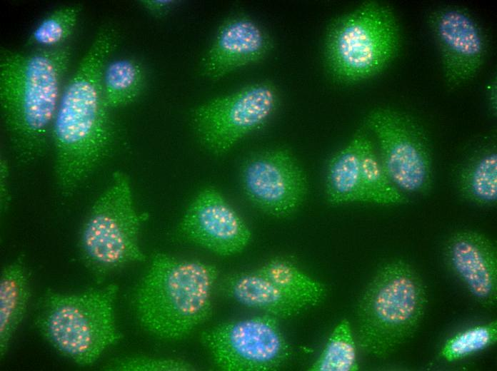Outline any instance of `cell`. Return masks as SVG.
Listing matches in <instances>:
<instances>
[{
    "label": "cell",
    "mask_w": 497,
    "mask_h": 371,
    "mask_svg": "<svg viewBox=\"0 0 497 371\" xmlns=\"http://www.w3.org/2000/svg\"><path fill=\"white\" fill-rule=\"evenodd\" d=\"M401 41L392 9L376 1L364 2L329 26L324 46L327 69L340 83L366 80L396 58Z\"/></svg>",
    "instance_id": "8992f818"
},
{
    "label": "cell",
    "mask_w": 497,
    "mask_h": 371,
    "mask_svg": "<svg viewBox=\"0 0 497 371\" xmlns=\"http://www.w3.org/2000/svg\"><path fill=\"white\" fill-rule=\"evenodd\" d=\"M383 168L392 184L406 195H425L433 186L430 143L421 125L410 114L388 107L367 115Z\"/></svg>",
    "instance_id": "ba28073f"
},
{
    "label": "cell",
    "mask_w": 497,
    "mask_h": 371,
    "mask_svg": "<svg viewBox=\"0 0 497 371\" xmlns=\"http://www.w3.org/2000/svg\"><path fill=\"white\" fill-rule=\"evenodd\" d=\"M146 71L136 59L124 58L107 62L102 74V91L109 108L128 105L141 93Z\"/></svg>",
    "instance_id": "ffe728a7"
},
{
    "label": "cell",
    "mask_w": 497,
    "mask_h": 371,
    "mask_svg": "<svg viewBox=\"0 0 497 371\" xmlns=\"http://www.w3.org/2000/svg\"><path fill=\"white\" fill-rule=\"evenodd\" d=\"M139 2L144 9L156 17L166 15L176 3L171 0H143Z\"/></svg>",
    "instance_id": "4316f807"
},
{
    "label": "cell",
    "mask_w": 497,
    "mask_h": 371,
    "mask_svg": "<svg viewBox=\"0 0 497 371\" xmlns=\"http://www.w3.org/2000/svg\"><path fill=\"white\" fill-rule=\"evenodd\" d=\"M486 99L490 113L496 117L497 111V78L496 74L491 76L487 83Z\"/></svg>",
    "instance_id": "83f0119b"
},
{
    "label": "cell",
    "mask_w": 497,
    "mask_h": 371,
    "mask_svg": "<svg viewBox=\"0 0 497 371\" xmlns=\"http://www.w3.org/2000/svg\"><path fill=\"white\" fill-rule=\"evenodd\" d=\"M497 340V322L493 320L468 327L449 337L440 350V356L452 362L469 357L494 345Z\"/></svg>",
    "instance_id": "d4e9b609"
},
{
    "label": "cell",
    "mask_w": 497,
    "mask_h": 371,
    "mask_svg": "<svg viewBox=\"0 0 497 371\" xmlns=\"http://www.w3.org/2000/svg\"><path fill=\"white\" fill-rule=\"evenodd\" d=\"M81 10L79 5H71L53 11L33 30L27 44L41 49L61 46L72 34Z\"/></svg>",
    "instance_id": "cb8c5ba5"
},
{
    "label": "cell",
    "mask_w": 497,
    "mask_h": 371,
    "mask_svg": "<svg viewBox=\"0 0 497 371\" xmlns=\"http://www.w3.org/2000/svg\"><path fill=\"white\" fill-rule=\"evenodd\" d=\"M455 182L460 195L480 206L497 202V146L496 138L480 145L457 169Z\"/></svg>",
    "instance_id": "e0dca14e"
},
{
    "label": "cell",
    "mask_w": 497,
    "mask_h": 371,
    "mask_svg": "<svg viewBox=\"0 0 497 371\" xmlns=\"http://www.w3.org/2000/svg\"><path fill=\"white\" fill-rule=\"evenodd\" d=\"M70 58L67 46L1 53V117L14 152L22 161L34 159L44 151Z\"/></svg>",
    "instance_id": "7a4b0ae2"
},
{
    "label": "cell",
    "mask_w": 497,
    "mask_h": 371,
    "mask_svg": "<svg viewBox=\"0 0 497 371\" xmlns=\"http://www.w3.org/2000/svg\"><path fill=\"white\" fill-rule=\"evenodd\" d=\"M117 43L116 30L101 26L63 88L51 136L58 185L66 195L75 190L110 149L113 128L102 91V74Z\"/></svg>",
    "instance_id": "6da1fadb"
},
{
    "label": "cell",
    "mask_w": 497,
    "mask_h": 371,
    "mask_svg": "<svg viewBox=\"0 0 497 371\" xmlns=\"http://www.w3.org/2000/svg\"><path fill=\"white\" fill-rule=\"evenodd\" d=\"M224 293L241 305L276 318H288L307 308L284 293L257 270L235 273L224 282Z\"/></svg>",
    "instance_id": "2e32d148"
},
{
    "label": "cell",
    "mask_w": 497,
    "mask_h": 371,
    "mask_svg": "<svg viewBox=\"0 0 497 371\" xmlns=\"http://www.w3.org/2000/svg\"><path fill=\"white\" fill-rule=\"evenodd\" d=\"M326 192L332 204L373 203L361 176L356 136L330 159L326 171Z\"/></svg>",
    "instance_id": "ac0fdd59"
},
{
    "label": "cell",
    "mask_w": 497,
    "mask_h": 371,
    "mask_svg": "<svg viewBox=\"0 0 497 371\" xmlns=\"http://www.w3.org/2000/svg\"><path fill=\"white\" fill-rule=\"evenodd\" d=\"M446 265L468 293L482 307L497 303V250L483 233L460 230L453 233L443 248Z\"/></svg>",
    "instance_id": "9a60e30c"
},
{
    "label": "cell",
    "mask_w": 497,
    "mask_h": 371,
    "mask_svg": "<svg viewBox=\"0 0 497 371\" xmlns=\"http://www.w3.org/2000/svg\"><path fill=\"white\" fill-rule=\"evenodd\" d=\"M311 371H357L356 343L350 322L343 319L333 328Z\"/></svg>",
    "instance_id": "603a6c76"
},
{
    "label": "cell",
    "mask_w": 497,
    "mask_h": 371,
    "mask_svg": "<svg viewBox=\"0 0 497 371\" xmlns=\"http://www.w3.org/2000/svg\"><path fill=\"white\" fill-rule=\"evenodd\" d=\"M426 303L424 283L410 263L395 260L385 264L357 304L358 346L376 357L389 355L413 335Z\"/></svg>",
    "instance_id": "277c9868"
},
{
    "label": "cell",
    "mask_w": 497,
    "mask_h": 371,
    "mask_svg": "<svg viewBox=\"0 0 497 371\" xmlns=\"http://www.w3.org/2000/svg\"><path fill=\"white\" fill-rule=\"evenodd\" d=\"M144 216L135 209L129 178L115 172L94 203L80 236L83 262L98 283L126 264L146 260L139 244Z\"/></svg>",
    "instance_id": "52a82bcc"
},
{
    "label": "cell",
    "mask_w": 497,
    "mask_h": 371,
    "mask_svg": "<svg viewBox=\"0 0 497 371\" xmlns=\"http://www.w3.org/2000/svg\"><path fill=\"white\" fill-rule=\"evenodd\" d=\"M355 136L358 146L361 176L372 195L373 203H406L408 201V196L398 190L389 180L371 138L364 132H359Z\"/></svg>",
    "instance_id": "7402d4cb"
},
{
    "label": "cell",
    "mask_w": 497,
    "mask_h": 371,
    "mask_svg": "<svg viewBox=\"0 0 497 371\" xmlns=\"http://www.w3.org/2000/svg\"><path fill=\"white\" fill-rule=\"evenodd\" d=\"M256 270L307 308L318 304L325 296L326 288L321 283L286 259H271Z\"/></svg>",
    "instance_id": "44dd1931"
},
{
    "label": "cell",
    "mask_w": 497,
    "mask_h": 371,
    "mask_svg": "<svg viewBox=\"0 0 497 371\" xmlns=\"http://www.w3.org/2000/svg\"><path fill=\"white\" fill-rule=\"evenodd\" d=\"M427 24L440 54L445 81L451 88L473 78L488 54L487 36L466 9L442 6L431 11Z\"/></svg>",
    "instance_id": "8fae6325"
},
{
    "label": "cell",
    "mask_w": 497,
    "mask_h": 371,
    "mask_svg": "<svg viewBox=\"0 0 497 371\" xmlns=\"http://www.w3.org/2000/svg\"><path fill=\"white\" fill-rule=\"evenodd\" d=\"M273 41L266 29L252 17L229 16L219 25L201 63L202 75L218 81L230 73L264 59Z\"/></svg>",
    "instance_id": "5bb4252c"
},
{
    "label": "cell",
    "mask_w": 497,
    "mask_h": 371,
    "mask_svg": "<svg viewBox=\"0 0 497 371\" xmlns=\"http://www.w3.org/2000/svg\"><path fill=\"white\" fill-rule=\"evenodd\" d=\"M218 275L213 265L155 254L134 294L140 323L161 338L186 336L210 317Z\"/></svg>",
    "instance_id": "3957f363"
},
{
    "label": "cell",
    "mask_w": 497,
    "mask_h": 371,
    "mask_svg": "<svg viewBox=\"0 0 497 371\" xmlns=\"http://www.w3.org/2000/svg\"><path fill=\"white\" fill-rule=\"evenodd\" d=\"M179 230L189 241L223 256L241 252L251 238L244 220L212 188L204 189L194 199Z\"/></svg>",
    "instance_id": "4fadbf2b"
},
{
    "label": "cell",
    "mask_w": 497,
    "mask_h": 371,
    "mask_svg": "<svg viewBox=\"0 0 497 371\" xmlns=\"http://www.w3.org/2000/svg\"><path fill=\"white\" fill-rule=\"evenodd\" d=\"M241 183L247 198L257 208L275 215L292 213L307 192L306 176L293 155L276 148L249 157L241 168Z\"/></svg>",
    "instance_id": "7c38bea8"
},
{
    "label": "cell",
    "mask_w": 497,
    "mask_h": 371,
    "mask_svg": "<svg viewBox=\"0 0 497 371\" xmlns=\"http://www.w3.org/2000/svg\"><path fill=\"white\" fill-rule=\"evenodd\" d=\"M195 367L187 361L175 358L131 357L118 359L106 366L116 371H189Z\"/></svg>",
    "instance_id": "484cf974"
},
{
    "label": "cell",
    "mask_w": 497,
    "mask_h": 371,
    "mask_svg": "<svg viewBox=\"0 0 497 371\" xmlns=\"http://www.w3.org/2000/svg\"><path fill=\"white\" fill-rule=\"evenodd\" d=\"M279 103L276 86L268 81H257L198 106L191 113V123L204 148L222 155L263 126Z\"/></svg>",
    "instance_id": "9c48e42d"
},
{
    "label": "cell",
    "mask_w": 497,
    "mask_h": 371,
    "mask_svg": "<svg viewBox=\"0 0 497 371\" xmlns=\"http://www.w3.org/2000/svg\"><path fill=\"white\" fill-rule=\"evenodd\" d=\"M201 340L225 371L276 370L291 353L278 318L268 314L219 324L204 331Z\"/></svg>",
    "instance_id": "30bf717a"
},
{
    "label": "cell",
    "mask_w": 497,
    "mask_h": 371,
    "mask_svg": "<svg viewBox=\"0 0 497 371\" xmlns=\"http://www.w3.org/2000/svg\"><path fill=\"white\" fill-rule=\"evenodd\" d=\"M29 296V275L22 260L4 267L0 278L1 356L24 316Z\"/></svg>",
    "instance_id": "d6986e66"
},
{
    "label": "cell",
    "mask_w": 497,
    "mask_h": 371,
    "mask_svg": "<svg viewBox=\"0 0 497 371\" xmlns=\"http://www.w3.org/2000/svg\"><path fill=\"white\" fill-rule=\"evenodd\" d=\"M117 292L115 284L72 295L49 292L38 304L35 325L60 354L90 365L122 337L114 315Z\"/></svg>",
    "instance_id": "5b68a950"
}]
</instances>
